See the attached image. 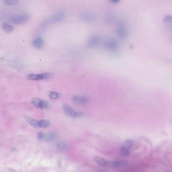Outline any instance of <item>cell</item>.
Returning <instances> with one entry per match:
<instances>
[{
  "label": "cell",
  "mask_w": 172,
  "mask_h": 172,
  "mask_svg": "<svg viewBox=\"0 0 172 172\" xmlns=\"http://www.w3.org/2000/svg\"><path fill=\"white\" fill-rule=\"evenodd\" d=\"M48 96L52 100H57L61 97L60 94L55 92H50L48 94Z\"/></svg>",
  "instance_id": "obj_18"
},
{
  "label": "cell",
  "mask_w": 172,
  "mask_h": 172,
  "mask_svg": "<svg viewBox=\"0 0 172 172\" xmlns=\"http://www.w3.org/2000/svg\"><path fill=\"white\" fill-rule=\"evenodd\" d=\"M164 22L166 23H171L172 22V16H166L163 19Z\"/></svg>",
  "instance_id": "obj_20"
},
{
  "label": "cell",
  "mask_w": 172,
  "mask_h": 172,
  "mask_svg": "<svg viewBox=\"0 0 172 172\" xmlns=\"http://www.w3.org/2000/svg\"><path fill=\"white\" fill-rule=\"evenodd\" d=\"M31 102L33 105L38 109H46L48 108V102L41 98H33Z\"/></svg>",
  "instance_id": "obj_8"
},
{
  "label": "cell",
  "mask_w": 172,
  "mask_h": 172,
  "mask_svg": "<svg viewBox=\"0 0 172 172\" xmlns=\"http://www.w3.org/2000/svg\"><path fill=\"white\" fill-rule=\"evenodd\" d=\"M24 120L26 121V122L30 125L31 126L35 128H40V124H39V120H35V119L31 117L30 116L28 115H25L24 116Z\"/></svg>",
  "instance_id": "obj_13"
},
{
  "label": "cell",
  "mask_w": 172,
  "mask_h": 172,
  "mask_svg": "<svg viewBox=\"0 0 172 172\" xmlns=\"http://www.w3.org/2000/svg\"><path fill=\"white\" fill-rule=\"evenodd\" d=\"M80 18L88 24L94 23L95 21V16L94 14L89 12H84L81 14Z\"/></svg>",
  "instance_id": "obj_7"
},
{
  "label": "cell",
  "mask_w": 172,
  "mask_h": 172,
  "mask_svg": "<svg viewBox=\"0 0 172 172\" xmlns=\"http://www.w3.org/2000/svg\"><path fill=\"white\" fill-rule=\"evenodd\" d=\"M133 142L131 140H127L121 147L120 153L122 156L127 157L130 155L133 148Z\"/></svg>",
  "instance_id": "obj_3"
},
{
  "label": "cell",
  "mask_w": 172,
  "mask_h": 172,
  "mask_svg": "<svg viewBox=\"0 0 172 172\" xmlns=\"http://www.w3.org/2000/svg\"><path fill=\"white\" fill-rule=\"evenodd\" d=\"M106 48L109 50L114 51L118 48V44L117 42L114 39H110L107 41L105 43Z\"/></svg>",
  "instance_id": "obj_12"
},
{
  "label": "cell",
  "mask_w": 172,
  "mask_h": 172,
  "mask_svg": "<svg viewBox=\"0 0 172 172\" xmlns=\"http://www.w3.org/2000/svg\"><path fill=\"white\" fill-rule=\"evenodd\" d=\"M39 124H40V128H44L48 127L50 125V123L48 120L42 119V120H39Z\"/></svg>",
  "instance_id": "obj_17"
},
{
  "label": "cell",
  "mask_w": 172,
  "mask_h": 172,
  "mask_svg": "<svg viewBox=\"0 0 172 172\" xmlns=\"http://www.w3.org/2000/svg\"><path fill=\"white\" fill-rule=\"evenodd\" d=\"M102 41V38L98 35H95L89 37L87 41V46L89 47H94L100 44Z\"/></svg>",
  "instance_id": "obj_10"
},
{
  "label": "cell",
  "mask_w": 172,
  "mask_h": 172,
  "mask_svg": "<svg viewBox=\"0 0 172 172\" xmlns=\"http://www.w3.org/2000/svg\"></svg>",
  "instance_id": "obj_22"
},
{
  "label": "cell",
  "mask_w": 172,
  "mask_h": 172,
  "mask_svg": "<svg viewBox=\"0 0 172 172\" xmlns=\"http://www.w3.org/2000/svg\"><path fill=\"white\" fill-rule=\"evenodd\" d=\"M66 16V14L63 11H58L52 15L49 20V22L55 23L63 21Z\"/></svg>",
  "instance_id": "obj_5"
},
{
  "label": "cell",
  "mask_w": 172,
  "mask_h": 172,
  "mask_svg": "<svg viewBox=\"0 0 172 172\" xmlns=\"http://www.w3.org/2000/svg\"><path fill=\"white\" fill-rule=\"evenodd\" d=\"M94 160L96 163L102 167H108L109 161L102 158V157L96 155L94 157Z\"/></svg>",
  "instance_id": "obj_15"
},
{
  "label": "cell",
  "mask_w": 172,
  "mask_h": 172,
  "mask_svg": "<svg viewBox=\"0 0 172 172\" xmlns=\"http://www.w3.org/2000/svg\"><path fill=\"white\" fill-rule=\"evenodd\" d=\"M112 3H118L119 1H111Z\"/></svg>",
  "instance_id": "obj_21"
},
{
  "label": "cell",
  "mask_w": 172,
  "mask_h": 172,
  "mask_svg": "<svg viewBox=\"0 0 172 172\" xmlns=\"http://www.w3.org/2000/svg\"><path fill=\"white\" fill-rule=\"evenodd\" d=\"M53 76V74L50 72H46L42 74H31L28 75L26 78L29 80H40L51 78Z\"/></svg>",
  "instance_id": "obj_4"
},
{
  "label": "cell",
  "mask_w": 172,
  "mask_h": 172,
  "mask_svg": "<svg viewBox=\"0 0 172 172\" xmlns=\"http://www.w3.org/2000/svg\"><path fill=\"white\" fill-rule=\"evenodd\" d=\"M62 108L66 115L70 118H78L83 116V112L75 110L67 104H63L62 105Z\"/></svg>",
  "instance_id": "obj_2"
},
{
  "label": "cell",
  "mask_w": 172,
  "mask_h": 172,
  "mask_svg": "<svg viewBox=\"0 0 172 172\" xmlns=\"http://www.w3.org/2000/svg\"><path fill=\"white\" fill-rule=\"evenodd\" d=\"M116 33L119 37L121 39H124L128 35V30L127 26L124 23H120L118 24L116 29Z\"/></svg>",
  "instance_id": "obj_6"
},
{
  "label": "cell",
  "mask_w": 172,
  "mask_h": 172,
  "mask_svg": "<svg viewBox=\"0 0 172 172\" xmlns=\"http://www.w3.org/2000/svg\"><path fill=\"white\" fill-rule=\"evenodd\" d=\"M6 5L8 6H15L18 4V1L16 0H4L3 1Z\"/></svg>",
  "instance_id": "obj_19"
},
{
  "label": "cell",
  "mask_w": 172,
  "mask_h": 172,
  "mask_svg": "<svg viewBox=\"0 0 172 172\" xmlns=\"http://www.w3.org/2000/svg\"><path fill=\"white\" fill-rule=\"evenodd\" d=\"M56 137V135L54 133H44L42 132H39L37 134V138L41 140L44 141H48L54 139Z\"/></svg>",
  "instance_id": "obj_11"
},
{
  "label": "cell",
  "mask_w": 172,
  "mask_h": 172,
  "mask_svg": "<svg viewBox=\"0 0 172 172\" xmlns=\"http://www.w3.org/2000/svg\"><path fill=\"white\" fill-rule=\"evenodd\" d=\"M71 100L74 104L83 105L89 102V98L86 96H72Z\"/></svg>",
  "instance_id": "obj_9"
},
{
  "label": "cell",
  "mask_w": 172,
  "mask_h": 172,
  "mask_svg": "<svg viewBox=\"0 0 172 172\" xmlns=\"http://www.w3.org/2000/svg\"><path fill=\"white\" fill-rule=\"evenodd\" d=\"M2 28L6 33H12L14 30V26L8 23H3L2 25Z\"/></svg>",
  "instance_id": "obj_16"
},
{
  "label": "cell",
  "mask_w": 172,
  "mask_h": 172,
  "mask_svg": "<svg viewBox=\"0 0 172 172\" xmlns=\"http://www.w3.org/2000/svg\"><path fill=\"white\" fill-rule=\"evenodd\" d=\"M44 39L42 37H37L33 39L32 42L33 46L37 49H41L43 48L44 46Z\"/></svg>",
  "instance_id": "obj_14"
},
{
  "label": "cell",
  "mask_w": 172,
  "mask_h": 172,
  "mask_svg": "<svg viewBox=\"0 0 172 172\" xmlns=\"http://www.w3.org/2000/svg\"><path fill=\"white\" fill-rule=\"evenodd\" d=\"M31 18V15L28 13H21L11 16L9 19V22L11 24L22 25L28 22Z\"/></svg>",
  "instance_id": "obj_1"
}]
</instances>
